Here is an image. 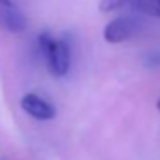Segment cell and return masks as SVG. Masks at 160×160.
Masks as SVG:
<instances>
[{"mask_svg": "<svg viewBox=\"0 0 160 160\" xmlns=\"http://www.w3.org/2000/svg\"><path fill=\"white\" fill-rule=\"evenodd\" d=\"M157 108H158V110H160V100L157 102Z\"/></svg>", "mask_w": 160, "mask_h": 160, "instance_id": "obj_7", "label": "cell"}, {"mask_svg": "<svg viewBox=\"0 0 160 160\" xmlns=\"http://www.w3.org/2000/svg\"><path fill=\"white\" fill-rule=\"evenodd\" d=\"M129 4L145 16L160 18V0H131Z\"/></svg>", "mask_w": 160, "mask_h": 160, "instance_id": "obj_5", "label": "cell"}, {"mask_svg": "<svg viewBox=\"0 0 160 160\" xmlns=\"http://www.w3.org/2000/svg\"><path fill=\"white\" fill-rule=\"evenodd\" d=\"M138 31V21L129 16H121L115 18L103 28V40L107 43H122L129 40L134 33Z\"/></svg>", "mask_w": 160, "mask_h": 160, "instance_id": "obj_2", "label": "cell"}, {"mask_svg": "<svg viewBox=\"0 0 160 160\" xmlns=\"http://www.w3.org/2000/svg\"><path fill=\"white\" fill-rule=\"evenodd\" d=\"M0 16L5 29L11 33H22L28 26L24 14L19 11L12 0H0Z\"/></svg>", "mask_w": 160, "mask_h": 160, "instance_id": "obj_4", "label": "cell"}, {"mask_svg": "<svg viewBox=\"0 0 160 160\" xmlns=\"http://www.w3.org/2000/svg\"><path fill=\"white\" fill-rule=\"evenodd\" d=\"M131 0H102L100 2V11L102 12H110V11H117L122 5L129 4Z\"/></svg>", "mask_w": 160, "mask_h": 160, "instance_id": "obj_6", "label": "cell"}, {"mask_svg": "<svg viewBox=\"0 0 160 160\" xmlns=\"http://www.w3.org/2000/svg\"><path fill=\"white\" fill-rule=\"evenodd\" d=\"M21 107L26 114H29L31 117L38 119V121H50V119L55 117V108H53V105L35 93L24 95L21 100Z\"/></svg>", "mask_w": 160, "mask_h": 160, "instance_id": "obj_3", "label": "cell"}, {"mask_svg": "<svg viewBox=\"0 0 160 160\" xmlns=\"http://www.w3.org/2000/svg\"><path fill=\"white\" fill-rule=\"evenodd\" d=\"M38 45L47 59L50 74L55 78L66 76L71 67V47L66 40H59L50 33H42L38 36Z\"/></svg>", "mask_w": 160, "mask_h": 160, "instance_id": "obj_1", "label": "cell"}]
</instances>
